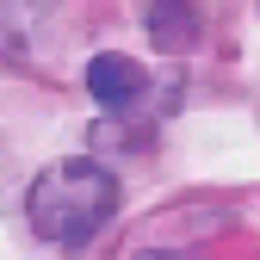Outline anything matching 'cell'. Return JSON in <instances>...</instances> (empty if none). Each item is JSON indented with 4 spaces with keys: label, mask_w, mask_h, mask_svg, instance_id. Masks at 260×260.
<instances>
[{
    "label": "cell",
    "mask_w": 260,
    "mask_h": 260,
    "mask_svg": "<svg viewBox=\"0 0 260 260\" xmlns=\"http://www.w3.org/2000/svg\"><path fill=\"white\" fill-rule=\"evenodd\" d=\"M25 211H31V230L44 242L87 248L112 223V211H118V180H112V168H100V161H87V155L81 161H56V168H44L31 180Z\"/></svg>",
    "instance_id": "obj_1"
},
{
    "label": "cell",
    "mask_w": 260,
    "mask_h": 260,
    "mask_svg": "<svg viewBox=\"0 0 260 260\" xmlns=\"http://www.w3.org/2000/svg\"><path fill=\"white\" fill-rule=\"evenodd\" d=\"M87 93H93L106 112L137 106V93H143V62H130V56H118V50L93 56V62H87Z\"/></svg>",
    "instance_id": "obj_2"
},
{
    "label": "cell",
    "mask_w": 260,
    "mask_h": 260,
    "mask_svg": "<svg viewBox=\"0 0 260 260\" xmlns=\"http://www.w3.org/2000/svg\"><path fill=\"white\" fill-rule=\"evenodd\" d=\"M143 25H149V44L168 50V56H180V50L199 44V13H192V0H149Z\"/></svg>",
    "instance_id": "obj_3"
},
{
    "label": "cell",
    "mask_w": 260,
    "mask_h": 260,
    "mask_svg": "<svg viewBox=\"0 0 260 260\" xmlns=\"http://www.w3.org/2000/svg\"><path fill=\"white\" fill-rule=\"evenodd\" d=\"M44 31V0H0V56H31Z\"/></svg>",
    "instance_id": "obj_4"
}]
</instances>
